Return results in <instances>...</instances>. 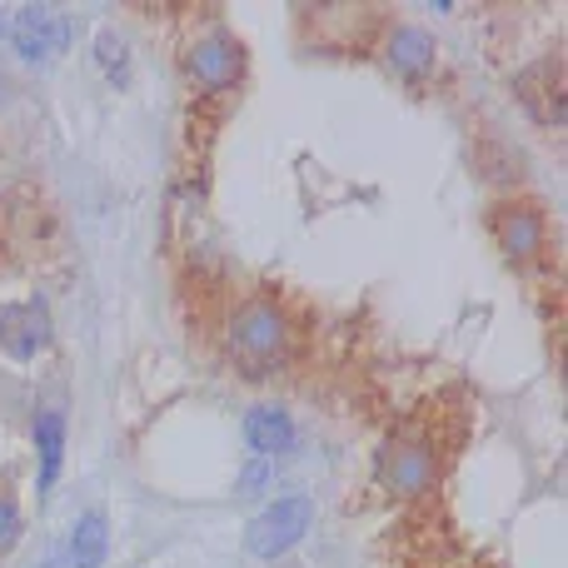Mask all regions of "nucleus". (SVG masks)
<instances>
[{"label": "nucleus", "mask_w": 568, "mask_h": 568, "mask_svg": "<svg viewBox=\"0 0 568 568\" xmlns=\"http://www.w3.org/2000/svg\"><path fill=\"white\" fill-rule=\"evenodd\" d=\"M30 439H36V459H40V479L36 494H50L65 464V409H40L30 419Z\"/></svg>", "instance_id": "obj_9"}, {"label": "nucleus", "mask_w": 568, "mask_h": 568, "mask_svg": "<svg viewBox=\"0 0 568 568\" xmlns=\"http://www.w3.org/2000/svg\"><path fill=\"white\" fill-rule=\"evenodd\" d=\"M110 554V524L100 509L80 514L75 529H70V544H65V564L70 568H100Z\"/></svg>", "instance_id": "obj_12"}, {"label": "nucleus", "mask_w": 568, "mask_h": 568, "mask_svg": "<svg viewBox=\"0 0 568 568\" xmlns=\"http://www.w3.org/2000/svg\"><path fill=\"white\" fill-rule=\"evenodd\" d=\"M185 75L195 80L205 95H225L245 75V45L230 30H205L195 45L185 50Z\"/></svg>", "instance_id": "obj_5"}, {"label": "nucleus", "mask_w": 568, "mask_h": 568, "mask_svg": "<svg viewBox=\"0 0 568 568\" xmlns=\"http://www.w3.org/2000/svg\"><path fill=\"white\" fill-rule=\"evenodd\" d=\"M310 524H314L310 494H284V499H275L270 509H260L255 519H250L245 549L255 554V559H280V554H290L294 544L310 534Z\"/></svg>", "instance_id": "obj_3"}, {"label": "nucleus", "mask_w": 568, "mask_h": 568, "mask_svg": "<svg viewBox=\"0 0 568 568\" xmlns=\"http://www.w3.org/2000/svg\"><path fill=\"white\" fill-rule=\"evenodd\" d=\"M6 30H10V20H0V36H6Z\"/></svg>", "instance_id": "obj_16"}, {"label": "nucleus", "mask_w": 568, "mask_h": 568, "mask_svg": "<svg viewBox=\"0 0 568 568\" xmlns=\"http://www.w3.org/2000/svg\"><path fill=\"white\" fill-rule=\"evenodd\" d=\"M265 479H270V464L265 459H250V469L240 474V494H260V489H265Z\"/></svg>", "instance_id": "obj_15"}, {"label": "nucleus", "mask_w": 568, "mask_h": 568, "mask_svg": "<svg viewBox=\"0 0 568 568\" xmlns=\"http://www.w3.org/2000/svg\"><path fill=\"white\" fill-rule=\"evenodd\" d=\"M290 344H294V324L275 294H250V300L235 304V314H230V354L245 369L280 364L290 354Z\"/></svg>", "instance_id": "obj_1"}, {"label": "nucleus", "mask_w": 568, "mask_h": 568, "mask_svg": "<svg viewBox=\"0 0 568 568\" xmlns=\"http://www.w3.org/2000/svg\"><path fill=\"white\" fill-rule=\"evenodd\" d=\"M245 444L255 459L275 464V454H290V444H294V419L284 409H275V404H260V409L245 414Z\"/></svg>", "instance_id": "obj_10"}, {"label": "nucleus", "mask_w": 568, "mask_h": 568, "mask_svg": "<svg viewBox=\"0 0 568 568\" xmlns=\"http://www.w3.org/2000/svg\"><path fill=\"white\" fill-rule=\"evenodd\" d=\"M95 60H100V70H105L115 85H125L130 80V45L115 36V30H100L95 36Z\"/></svg>", "instance_id": "obj_13"}, {"label": "nucleus", "mask_w": 568, "mask_h": 568, "mask_svg": "<svg viewBox=\"0 0 568 568\" xmlns=\"http://www.w3.org/2000/svg\"><path fill=\"white\" fill-rule=\"evenodd\" d=\"M50 235V215L26 185L0 190V280L20 275L30 260H40Z\"/></svg>", "instance_id": "obj_2"}, {"label": "nucleus", "mask_w": 568, "mask_h": 568, "mask_svg": "<svg viewBox=\"0 0 568 568\" xmlns=\"http://www.w3.org/2000/svg\"><path fill=\"white\" fill-rule=\"evenodd\" d=\"M384 55H389V65L399 70V75H409V80H419V75H429L434 70V36L429 30H419V26H394L389 30V45H384Z\"/></svg>", "instance_id": "obj_11"}, {"label": "nucleus", "mask_w": 568, "mask_h": 568, "mask_svg": "<svg viewBox=\"0 0 568 568\" xmlns=\"http://www.w3.org/2000/svg\"><path fill=\"white\" fill-rule=\"evenodd\" d=\"M379 484L389 494L404 499H419L439 484V449H434L424 434H399L389 449L379 454Z\"/></svg>", "instance_id": "obj_4"}, {"label": "nucleus", "mask_w": 568, "mask_h": 568, "mask_svg": "<svg viewBox=\"0 0 568 568\" xmlns=\"http://www.w3.org/2000/svg\"><path fill=\"white\" fill-rule=\"evenodd\" d=\"M10 45L20 50V60H30V65H50L55 55H65L70 45V20L60 6H20L16 16H10Z\"/></svg>", "instance_id": "obj_7"}, {"label": "nucleus", "mask_w": 568, "mask_h": 568, "mask_svg": "<svg viewBox=\"0 0 568 568\" xmlns=\"http://www.w3.org/2000/svg\"><path fill=\"white\" fill-rule=\"evenodd\" d=\"M55 344V320H50L45 300H10L0 304V349L16 364H30Z\"/></svg>", "instance_id": "obj_8"}, {"label": "nucleus", "mask_w": 568, "mask_h": 568, "mask_svg": "<svg viewBox=\"0 0 568 568\" xmlns=\"http://www.w3.org/2000/svg\"><path fill=\"white\" fill-rule=\"evenodd\" d=\"M20 534H26V519H20L16 494L0 489V559H6V554L20 544Z\"/></svg>", "instance_id": "obj_14"}, {"label": "nucleus", "mask_w": 568, "mask_h": 568, "mask_svg": "<svg viewBox=\"0 0 568 568\" xmlns=\"http://www.w3.org/2000/svg\"><path fill=\"white\" fill-rule=\"evenodd\" d=\"M489 230H494V245H499L514 265H534V260H544V250H549V220H544V210L529 205V200L494 205Z\"/></svg>", "instance_id": "obj_6"}]
</instances>
